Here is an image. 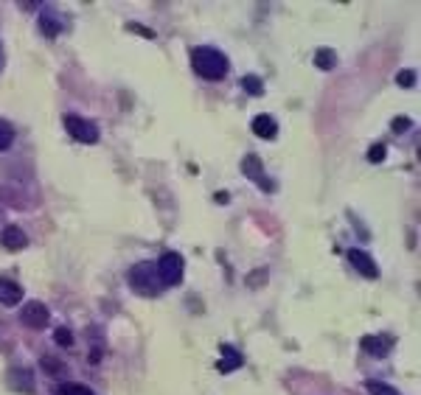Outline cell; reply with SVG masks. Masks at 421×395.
Masks as SVG:
<instances>
[{
	"label": "cell",
	"mask_w": 421,
	"mask_h": 395,
	"mask_svg": "<svg viewBox=\"0 0 421 395\" xmlns=\"http://www.w3.org/2000/svg\"><path fill=\"white\" fill-rule=\"evenodd\" d=\"M191 65L205 81H219L228 76V56L210 45H200L191 51Z\"/></svg>",
	"instance_id": "obj_1"
},
{
	"label": "cell",
	"mask_w": 421,
	"mask_h": 395,
	"mask_svg": "<svg viewBox=\"0 0 421 395\" xmlns=\"http://www.w3.org/2000/svg\"><path fill=\"white\" fill-rule=\"evenodd\" d=\"M127 281H130V286H132L138 294H143V297H155V294L160 292V278H158V269H155V264H149V261L135 264V266L130 269Z\"/></svg>",
	"instance_id": "obj_2"
},
{
	"label": "cell",
	"mask_w": 421,
	"mask_h": 395,
	"mask_svg": "<svg viewBox=\"0 0 421 395\" xmlns=\"http://www.w3.org/2000/svg\"><path fill=\"white\" fill-rule=\"evenodd\" d=\"M183 255L177 253H163L160 261H158V278H160V286H177L183 281Z\"/></svg>",
	"instance_id": "obj_3"
},
{
	"label": "cell",
	"mask_w": 421,
	"mask_h": 395,
	"mask_svg": "<svg viewBox=\"0 0 421 395\" xmlns=\"http://www.w3.org/2000/svg\"><path fill=\"white\" fill-rule=\"evenodd\" d=\"M65 129H68V135H71L73 140H79V143H99V127L93 124V120L82 118V115L68 112V115H65Z\"/></svg>",
	"instance_id": "obj_4"
},
{
	"label": "cell",
	"mask_w": 421,
	"mask_h": 395,
	"mask_svg": "<svg viewBox=\"0 0 421 395\" xmlns=\"http://www.w3.org/2000/svg\"><path fill=\"white\" fill-rule=\"evenodd\" d=\"M48 306H43V303H25L23 306V311H20V320H23V325H28V328H34V331H43L45 325H48Z\"/></svg>",
	"instance_id": "obj_5"
},
{
	"label": "cell",
	"mask_w": 421,
	"mask_h": 395,
	"mask_svg": "<svg viewBox=\"0 0 421 395\" xmlns=\"http://www.w3.org/2000/svg\"><path fill=\"white\" fill-rule=\"evenodd\" d=\"M348 261L354 264V269L359 272V275H363V278H368V281H374L376 275H379V266H376V261L365 253V250H348Z\"/></svg>",
	"instance_id": "obj_6"
},
{
	"label": "cell",
	"mask_w": 421,
	"mask_h": 395,
	"mask_svg": "<svg viewBox=\"0 0 421 395\" xmlns=\"http://www.w3.org/2000/svg\"><path fill=\"white\" fill-rule=\"evenodd\" d=\"M242 171H245V177H250V179L258 182L261 191H273V188H276L273 182H269V179L261 174V160H258V155H248L245 163H242Z\"/></svg>",
	"instance_id": "obj_7"
},
{
	"label": "cell",
	"mask_w": 421,
	"mask_h": 395,
	"mask_svg": "<svg viewBox=\"0 0 421 395\" xmlns=\"http://www.w3.org/2000/svg\"><path fill=\"white\" fill-rule=\"evenodd\" d=\"M390 348H394V337H387V333H368V337H363V351L371 356H385Z\"/></svg>",
	"instance_id": "obj_8"
},
{
	"label": "cell",
	"mask_w": 421,
	"mask_h": 395,
	"mask_svg": "<svg viewBox=\"0 0 421 395\" xmlns=\"http://www.w3.org/2000/svg\"><path fill=\"white\" fill-rule=\"evenodd\" d=\"M0 244H3V250H9V253H20L28 244V235L17 225H9L3 233H0Z\"/></svg>",
	"instance_id": "obj_9"
},
{
	"label": "cell",
	"mask_w": 421,
	"mask_h": 395,
	"mask_svg": "<svg viewBox=\"0 0 421 395\" xmlns=\"http://www.w3.org/2000/svg\"><path fill=\"white\" fill-rule=\"evenodd\" d=\"M253 135L264 138V140H273L278 135V124L273 115H256L253 118Z\"/></svg>",
	"instance_id": "obj_10"
},
{
	"label": "cell",
	"mask_w": 421,
	"mask_h": 395,
	"mask_svg": "<svg viewBox=\"0 0 421 395\" xmlns=\"http://www.w3.org/2000/svg\"><path fill=\"white\" fill-rule=\"evenodd\" d=\"M20 297H23V289L14 281H0V303L3 306H17Z\"/></svg>",
	"instance_id": "obj_11"
},
{
	"label": "cell",
	"mask_w": 421,
	"mask_h": 395,
	"mask_svg": "<svg viewBox=\"0 0 421 395\" xmlns=\"http://www.w3.org/2000/svg\"><path fill=\"white\" fill-rule=\"evenodd\" d=\"M222 353H225V361H219V370L222 373H230V370H236L239 364H242V356H239L230 345H222Z\"/></svg>",
	"instance_id": "obj_12"
},
{
	"label": "cell",
	"mask_w": 421,
	"mask_h": 395,
	"mask_svg": "<svg viewBox=\"0 0 421 395\" xmlns=\"http://www.w3.org/2000/svg\"><path fill=\"white\" fill-rule=\"evenodd\" d=\"M335 62H337V56H335V51H328V48H320L317 56H315V65H317L320 71H332Z\"/></svg>",
	"instance_id": "obj_13"
},
{
	"label": "cell",
	"mask_w": 421,
	"mask_h": 395,
	"mask_svg": "<svg viewBox=\"0 0 421 395\" xmlns=\"http://www.w3.org/2000/svg\"><path fill=\"white\" fill-rule=\"evenodd\" d=\"M12 143H14V127L9 124V120L0 118V151H6Z\"/></svg>",
	"instance_id": "obj_14"
},
{
	"label": "cell",
	"mask_w": 421,
	"mask_h": 395,
	"mask_svg": "<svg viewBox=\"0 0 421 395\" xmlns=\"http://www.w3.org/2000/svg\"><path fill=\"white\" fill-rule=\"evenodd\" d=\"M365 387H368V392H371V395H399V390H396V387H390V384H385V381H376V379L365 381Z\"/></svg>",
	"instance_id": "obj_15"
},
{
	"label": "cell",
	"mask_w": 421,
	"mask_h": 395,
	"mask_svg": "<svg viewBox=\"0 0 421 395\" xmlns=\"http://www.w3.org/2000/svg\"><path fill=\"white\" fill-rule=\"evenodd\" d=\"M59 395H96V392L87 390L84 384H62V392Z\"/></svg>",
	"instance_id": "obj_16"
},
{
	"label": "cell",
	"mask_w": 421,
	"mask_h": 395,
	"mask_svg": "<svg viewBox=\"0 0 421 395\" xmlns=\"http://www.w3.org/2000/svg\"><path fill=\"white\" fill-rule=\"evenodd\" d=\"M242 87L248 90L250 96H261V81H258L256 76H245V79H242Z\"/></svg>",
	"instance_id": "obj_17"
},
{
	"label": "cell",
	"mask_w": 421,
	"mask_h": 395,
	"mask_svg": "<svg viewBox=\"0 0 421 395\" xmlns=\"http://www.w3.org/2000/svg\"><path fill=\"white\" fill-rule=\"evenodd\" d=\"M40 28H43L48 37H56V34H59V23L51 20V17H43V20H40Z\"/></svg>",
	"instance_id": "obj_18"
},
{
	"label": "cell",
	"mask_w": 421,
	"mask_h": 395,
	"mask_svg": "<svg viewBox=\"0 0 421 395\" xmlns=\"http://www.w3.org/2000/svg\"><path fill=\"white\" fill-rule=\"evenodd\" d=\"M56 342L62 345V348H71L73 345V333L68 328H56Z\"/></svg>",
	"instance_id": "obj_19"
},
{
	"label": "cell",
	"mask_w": 421,
	"mask_h": 395,
	"mask_svg": "<svg viewBox=\"0 0 421 395\" xmlns=\"http://www.w3.org/2000/svg\"><path fill=\"white\" fill-rule=\"evenodd\" d=\"M368 160H371V163H382V160H385V146H382V143H374V146L368 149Z\"/></svg>",
	"instance_id": "obj_20"
},
{
	"label": "cell",
	"mask_w": 421,
	"mask_h": 395,
	"mask_svg": "<svg viewBox=\"0 0 421 395\" xmlns=\"http://www.w3.org/2000/svg\"><path fill=\"white\" fill-rule=\"evenodd\" d=\"M413 81H416L413 71H402V73L396 76V84H399V87H413Z\"/></svg>",
	"instance_id": "obj_21"
},
{
	"label": "cell",
	"mask_w": 421,
	"mask_h": 395,
	"mask_svg": "<svg viewBox=\"0 0 421 395\" xmlns=\"http://www.w3.org/2000/svg\"><path fill=\"white\" fill-rule=\"evenodd\" d=\"M405 129H410V120L407 118H396L394 120V132H405Z\"/></svg>",
	"instance_id": "obj_22"
}]
</instances>
